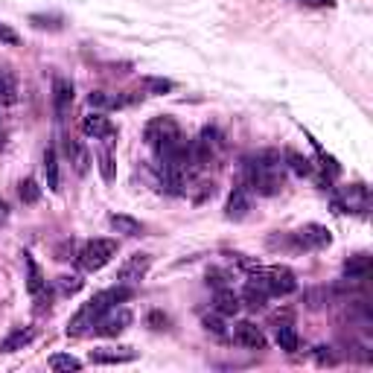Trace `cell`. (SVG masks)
Masks as SVG:
<instances>
[{"label": "cell", "mask_w": 373, "mask_h": 373, "mask_svg": "<svg viewBox=\"0 0 373 373\" xmlns=\"http://www.w3.org/2000/svg\"><path fill=\"white\" fill-rule=\"evenodd\" d=\"M132 291H128L125 286H117V289H105V291H100V295H93L82 310H79L76 315H73V321L68 323V335H85V333H91L93 327H96V321H100L105 312H111L114 306L120 303V300H125Z\"/></svg>", "instance_id": "obj_1"}, {"label": "cell", "mask_w": 373, "mask_h": 373, "mask_svg": "<svg viewBox=\"0 0 373 373\" xmlns=\"http://www.w3.org/2000/svg\"><path fill=\"white\" fill-rule=\"evenodd\" d=\"M251 283L257 289H263L266 295H274V298H283V295H291V291L298 289V280H295V274H291L289 268L283 266H257L251 271Z\"/></svg>", "instance_id": "obj_2"}, {"label": "cell", "mask_w": 373, "mask_h": 373, "mask_svg": "<svg viewBox=\"0 0 373 373\" xmlns=\"http://www.w3.org/2000/svg\"><path fill=\"white\" fill-rule=\"evenodd\" d=\"M114 257H117V239H88L76 259L85 271H100Z\"/></svg>", "instance_id": "obj_3"}, {"label": "cell", "mask_w": 373, "mask_h": 373, "mask_svg": "<svg viewBox=\"0 0 373 373\" xmlns=\"http://www.w3.org/2000/svg\"><path fill=\"white\" fill-rule=\"evenodd\" d=\"M149 266H152V257L149 254H135V257H128L125 263L117 268V283L120 286H135L140 283L146 274H149Z\"/></svg>", "instance_id": "obj_4"}, {"label": "cell", "mask_w": 373, "mask_h": 373, "mask_svg": "<svg viewBox=\"0 0 373 373\" xmlns=\"http://www.w3.org/2000/svg\"><path fill=\"white\" fill-rule=\"evenodd\" d=\"M291 242H295V248L318 251V248H327L333 242V236H330V231L323 228V224H303L300 231L291 234Z\"/></svg>", "instance_id": "obj_5"}, {"label": "cell", "mask_w": 373, "mask_h": 373, "mask_svg": "<svg viewBox=\"0 0 373 373\" xmlns=\"http://www.w3.org/2000/svg\"><path fill=\"white\" fill-rule=\"evenodd\" d=\"M128 323H132V312H128V310H111V312H105L100 321H96L93 333L111 338V335H120Z\"/></svg>", "instance_id": "obj_6"}, {"label": "cell", "mask_w": 373, "mask_h": 373, "mask_svg": "<svg viewBox=\"0 0 373 373\" xmlns=\"http://www.w3.org/2000/svg\"><path fill=\"white\" fill-rule=\"evenodd\" d=\"M82 132L88 137H93V140H108V137L117 135V128H114V123L105 117V111H93V114H88L82 120Z\"/></svg>", "instance_id": "obj_7"}, {"label": "cell", "mask_w": 373, "mask_h": 373, "mask_svg": "<svg viewBox=\"0 0 373 373\" xmlns=\"http://www.w3.org/2000/svg\"><path fill=\"white\" fill-rule=\"evenodd\" d=\"M234 342L242 344V347H248V350H263L266 347V335H263V330H259L257 323L239 321L234 327Z\"/></svg>", "instance_id": "obj_8"}, {"label": "cell", "mask_w": 373, "mask_h": 373, "mask_svg": "<svg viewBox=\"0 0 373 373\" xmlns=\"http://www.w3.org/2000/svg\"><path fill=\"white\" fill-rule=\"evenodd\" d=\"M137 353L132 347H96L91 350V362L93 365H125L135 362Z\"/></svg>", "instance_id": "obj_9"}, {"label": "cell", "mask_w": 373, "mask_h": 373, "mask_svg": "<svg viewBox=\"0 0 373 373\" xmlns=\"http://www.w3.org/2000/svg\"><path fill=\"white\" fill-rule=\"evenodd\" d=\"M70 105H73V85L68 82V79L56 76L53 79V111H56V117L64 120V114L70 111Z\"/></svg>", "instance_id": "obj_10"}, {"label": "cell", "mask_w": 373, "mask_h": 373, "mask_svg": "<svg viewBox=\"0 0 373 373\" xmlns=\"http://www.w3.org/2000/svg\"><path fill=\"white\" fill-rule=\"evenodd\" d=\"M239 306H242V300H239V295L234 289H219L216 291V298H213V310L219 312V315H236L239 312Z\"/></svg>", "instance_id": "obj_11"}, {"label": "cell", "mask_w": 373, "mask_h": 373, "mask_svg": "<svg viewBox=\"0 0 373 373\" xmlns=\"http://www.w3.org/2000/svg\"><path fill=\"white\" fill-rule=\"evenodd\" d=\"M88 105L93 108V111H114V108H123L125 105V100L120 93H108V91H93L91 96H88Z\"/></svg>", "instance_id": "obj_12"}, {"label": "cell", "mask_w": 373, "mask_h": 373, "mask_svg": "<svg viewBox=\"0 0 373 373\" xmlns=\"http://www.w3.org/2000/svg\"><path fill=\"white\" fill-rule=\"evenodd\" d=\"M248 207H251V199H248V187L242 184L231 192V199H228V219H242L248 213Z\"/></svg>", "instance_id": "obj_13"}, {"label": "cell", "mask_w": 373, "mask_h": 373, "mask_svg": "<svg viewBox=\"0 0 373 373\" xmlns=\"http://www.w3.org/2000/svg\"><path fill=\"white\" fill-rule=\"evenodd\" d=\"M108 224H111V231H117L123 236H143V224L132 216H125V213H114V216H108Z\"/></svg>", "instance_id": "obj_14"}, {"label": "cell", "mask_w": 373, "mask_h": 373, "mask_svg": "<svg viewBox=\"0 0 373 373\" xmlns=\"http://www.w3.org/2000/svg\"><path fill=\"white\" fill-rule=\"evenodd\" d=\"M344 274H347V280H367V274H370V257L367 254L350 257L347 263H344Z\"/></svg>", "instance_id": "obj_15"}, {"label": "cell", "mask_w": 373, "mask_h": 373, "mask_svg": "<svg viewBox=\"0 0 373 373\" xmlns=\"http://www.w3.org/2000/svg\"><path fill=\"white\" fill-rule=\"evenodd\" d=\"M32 338H36V333H32V330H12L6 338H3V342H0V353H15V350H24L29 342H32Z\"/></svg>", "instance_id": "obj_16"}, {"label": "cell", "mask_w": 373, "mask_h": 373, "mask_svg": "<svg viewBox=\"0 0 373 373\" xmlns=\"http://www.w3.org/2000/svg\"><path fill=\"white\" fill-rule=\"evenodd\" d=\"M44 178H47V190H53L59 192V155L56 149H47L44 152Z\"/></svg>", "instance_id": "obj_17"}, {"label": "cell", "mask_w": 373, "mask_h": 373, "mask_svg": "<svg viewBox=\"0 0 373 373\" xmlns=\"http://www.w3.org/2000/svg\"><path fill=\"white\" fill-rule=\"evenodd\" d=\"M274 342H277L280 350L286 353H295L298 350V333L291 323H277V330H274Z\"/></svg>", "instance_id": "obj_18"}, {"label": "cell", "mask_w": 373, "mask_h": 373, "mask_svg": "<svg viewBox=\"0 0 373 373\" xmlns=\"http://www.w3.org/2000/svg\"><path fill=\"white\" fill-rule=\"evenodd\" d=\"M64 152H68V158H70V164L76 167V172L79 175H85L88 172V164H91V158H88V152L79 146L76 140H68L64 143Z\"/></svg>", "instance_id": "obj_19"}, {"label": "cell", "mask_w": 373, "mask_h": 373, "mask_svg": "<svg viewBox=\"0 0 373 373\" xmlns=\"http://www.w3.org/2000/svg\"><path fill=\"white\" fill-rule=\"evenodd\" d=\"M24 266H26V289H29V295H38V291L44 289V274H41V268L36 266V259H32L29 254H24Z\"/></svg>", "instance_id": "obj_20"}, {"label": "cell", "mask_w": 373, "mask_h": 373, "mask_svg": "<svg viewBox=\"0 0 373 373\" xmlns=\"http://www.w3.org/2000/svg\"><path fill=\"white\" fill-rule=\"evenodd\" d=\"M47 365H50V370H56V373H70V370L82 367V362H79L76 356H70V353H53Z\"/></svg>", "instance_id": "obj_21"}, {"label": "cell", "mask_w": 373, "mask_h": 373, "mask_svg": "<svg viewBox=\"0 0 373 373\" xmlns=\"http://www.w3.org/2000/svg\"><path fill=\"white\" fill-rule=\"evenodd\" d=\"M96 164H100V172H102V181H114L117 172H114V158H111L108 149H96Z\"/></svg>", "instance_id": "obj_22"}, {"label": "cell", "mask_w": 373, "mask_h": 373, "mask_svg": "<svg viewBox=\"0 0 373 373\" xmlns=\"http://www.w3.org/2000/svg\"><path fill=\"white\" fill-rule=\"evenodd\" d=\"M266 298H268V295H266L263 289H257L254 283H248L239 300H245V306H251V310H263V306H266Z\"/></svg>", "instance_id": "obj_23"}, {"label": "cell", "mask_w": 373, "mask_h": 373, "mask_svg": "<svg viewBox=\"0 0 373 373\" xmlns=\"http://www.w3.org/2000/svg\"><path fill=\"white\" fill-rule=\"evenodd\" d=\"M347 207L350 210H365L367 207V190H365V184H353L347 190Z\"/></svg>", "instance_id": "obj_24"}, {"label": "cell", "mask_w": 373, "mask_h": 373, "mask_svg": "<svg viewBox=\"0 0 373 373\" xmlns=\"http://www.w3.org/2000/svg\"><path fill=\"white\" fill-rule=\"evenodd\" d=\"M143 88H146V93H169L175 88V82L172 79H160V76H146Z\"/></svg>", "instance_id": "obj_25"}, {"label": "cell", "mask_w": 373, "mask_h": 373, "mask_svg": "<svg viewBox=\"0 0 373 373\" xmlns=\"http://www.w3.org/2000/svg\"><path fill=\"white\" fill-rule=\"evenodd\" d=\"M18 196H21L24 204H36L41 199V187L32 181V178H26V181H21V187H18Z\"/></svg>", "instance_id": "obj_26"}, {"label": "cell", "mask_w": 373, "mask_h": 373, "mask_svg": "<svg viewBox=\"0 0 373 373\" xmlns=\"http://www.w3.org/2000/svg\"><path fill=\"white\" fill-rule=\"evenodd\" d=\"M15 100H18V88H15V82H12V79L3 70H0V102L12 105Z\"/></svg>", "instance_id": "obj_27"}, {"label": "cell", "mask_w": 373, "mask_h": 373, "mask_svg": "<svg viewBox=\"0 0 373 373\" xmlns=\"http://www.w3.org/2000/svg\"><path fill=\"white\" fill-rule=\"evenodd\" d=\"M286 164L291 167V172H295V175H310L312 172L310 160H306L303 155H298V152H286Z\"/></svg>", "instance_id": "obj_28"}, {"label": "cell", "mask_w": 373, "mask_h": 373, "mask_svg": "<svg viewBox=\"0 0 373 373\" xmlns=\"http://www.w3.org/2000/svg\"><path fill=\"white\" fill-rule=\"evenodd\" d=\"M21 38H18V32H15L9 24H0V44H6V47H15Z\"/></svg>", "instance_id": "obj_29"}, {"label": "cell", "mask_w": 373, "mask_h": 373, "mask_svg": "<svg viewBox=\"0 0 373 373\" xmlns=\"http://www.w3.org/2000/svg\"><path fill=\"white\" fill-rule=\"evenodd\" d=\"M59 289H61V295H73V291L82 289V280L79 277H59Z\"/></svg>", "instance_id": "obj_30"}, {"label": "cell", "mask_w": 373, "mask_h": 373, "mask_svg": "<svg viewBox=\"0 0 373 373\" xmlns=\"http://www.w3.org/2000/svg\"><path fill=\"white\" fill-rule=\"evenodd\" d=\"M306 300H310V306L312 310H318V306H323L330 300V291L327 289H318V291H310V295H306Z\"/></svg>", "instance_id": "obj_31"}, {"label": "cell", "mask_w": 373, "mask_h": 373, "mask_svg": "<svg viewBox=\"0 0 373 373\" xmlns=\"http://www.w3.org/2000/svg\"><path fill=\"white\" fill-rule=\"evenodd\" d=\"M204 327H207V333H213V335H224V327H222V321H219V315H213V318H204Z\"/></svg>", "instance_id": "obj_32"}, {"label": "cell", "mask_w": 373, "mask_h": 373, "mask_svg": "<svg viewBox=\"0 0 373 373\" xmlns=\"http://www.w3.org/2000/svg\"><path fill=\"white\" fill-rule=\"evenodd\" d=\"M32 24H36V26H50V29H59V18H44V15H32V18H29Z\"/></svg>", "instance_id": "obj_33"}, {"label": "cell", "mask_w": 373, "mask_h": 373, "mask_svg": "<svg viewBox=\"0 0 373 373\" xmlns=\"http://www.w3.org/2000/svg\"><path fill=\"white\" fill-rule=\"evenodd\" d=\"M300 6H310V9H323V6H335V0H300Z\"/></svg>", "instance_id": "obj_34"}, {"label": "cell", "mask_w": 373, "mask_h": 373, "mask_svg": "<svg viewBox=\"0 0 373 373\" xmlns=\"http://www.w3.org/2000/svg\"><path fill=\"white\" fill-rule=\"evenodd\" d=\"M224 277H228V274H224V271H216V268H213V271H210V274H207V280H210V283H213V286H219V289H222L224 283H228V280H224Z\"/></svg>", "instance_id": "obj_35"}, {"label": "cell", "mask_w": 373, "mask_h": 373, "mask_svg": "<svg viewBox=\"0 0 373 373\" xmlns=\"http://www.w3.org/2000/svg\"><path fill=\"white\" fill-rule=\"evenodd\" d=\"M318 362H321V365H335L333 353H327V347H318Z\"/></svg>", "instance_id": "obj_36"}, {"label": "cell", "mask_w": 373, "mask_h": 373, "mask_svg": "<svg viewBox=\"0 0 373 373\" xmlns=\"http://www.w3.org/2000/svg\"><path fill=\"white\" fill-rule=\"evenodd\" d=\"M9 222V207H6V201H0V228Z\"/></svg>", "instance_id": "obj_37"}, {"label": "cell", "mask_w": 373, "mask_h": 373, "mask_svg": "<svg viewBox=\"0 0 373 373\" xmlns=\"http://www.w3.org/2000/svg\"><path fill=\"white\" fill-rule=\"evenodd\" d=\"M0 120H3V117H0Z\"/></svg>", "instance_id": "obj_38"}]
</instances>
